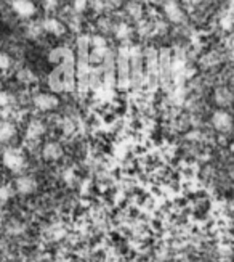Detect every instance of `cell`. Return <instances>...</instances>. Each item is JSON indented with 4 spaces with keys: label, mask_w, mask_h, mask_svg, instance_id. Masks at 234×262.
Here are the masks:
<instances>
[{
    "label": "cell",
    "mask_w": 234,
    "mask_h": 262,
    "mask_svg": "<svg viewBox=\"0 0 234 262\" xmlns=\"http://www.w3.org/2000/svg\"><path fill=\"white\" fill-rule=\"evenodd\" d=\"M2 163L11 172H21L26 166L24 155L16 148H6L2 155Z\"/></svg>",
    "instance_id": "1"
},
{
    "label": "cell",
    "mask_w": 234,
    "mask_h": 262,
    "mask_svg": "<svg viewBox=\"0 0 234 262\" xmlns=\"http://www.w3.org/2000/svg\"><path fill=\"white\" fill-rule=\"evenodd\" d=\"M15 188L21 195H31L37 190V180L32 175H19L15 180Z\"/></svg>",
    "instance_id": "2"
},
{
    "label": "cell",
    "mask_w": 234,
    "mask_h": 262,
    "mask_svg": "<svg viewBox=\"0 0 234 262\" xmlns=\"http://www.w3.org/2000/svg\"><path fill=\"white\" fill-rule=\"evenodd\" d=\"M34 105H36V108L40 109V111H50V109L58 106V98L50 93H39L36 95V98H34Z\"/></svg>",
    "instance_id": "3"
},
{
    "label": "cell",
    "mask_w": 234,
    "mask_h": 262,
    "mask_svg": "<svg viewBox=\"0 0 234 262\" xmlns=\"http://www.w3.org/2000/svg\"><path fill=\"white\" fill-rule=\"evenodd\" d=\"M212 124L218 132H228L233 127V118L226 111H217L212 116Z\"/></svg>",
    "instance_id": "4"
},
{
    "label": "cell",
    "mask_w": 234,
    "mask_h": 262,
    "mask_svg": "<svg viewBox=\"0 0 234 262\" xmlns=\"http://www.w3.org/2000/svg\"><path fill=\"white\" fill-rule=\"evenodd\" d=\"M128 61H130V57H128L127 48H122L120 57H119V81H120L122 87H125V84L130 81V73H128L130 63Z\"/></svg>",
    "instance_id": "5"
},
{
    "label": "cell",
    "mask_w": 234,
    "mask_h": 262,
    "mask_svg": "<svg viewBox=\"0 0 234 262\" xmlns=\"http://www.w3.org/2000/svg\"><path fill=\"white\" fill-rule=\"evenodd\" d=\"M44 134H45V126H44V122H40V121H37V119L31 121L29 126H27V129H26V139L29 140V142L39 140Z\"/></svg>",
    "instance_id": "6"
},
{
    "label": "cell",
    "mask_w": 234,
    "mask_h": 262,
    "mask_svg": "<svg viewBox=\"0 0 234 262\" xmlns=\"http://www.w3.org/2000/svg\"><path fill=\"white\" fill-rule=\"evenodd\" d=\"M42 156L45 158L47 161H58L61 156H63V148L61 145L57 142H50L47 143L44 150H42Z\"/></svg>",
    "instance_id": "7"
},
{
    "label": "cell",
    "mask_w": 234,
    "mask_h": 262,
    "mask_svg": "<svg viewBox=\"0 0 234 262\" xmlns=\"http://www.w3.org/2000/svg\"><path fill=\"white\" fill-rule=\"evenodd\" d=\"M13 10H15L19 16H32L34 11H36V6L31 2V0H15L13 2Z\"/></svg>",
    "instance_id": "8"
},
{
    "label": "cell",
    "mask_w": 234,
    "mask_h": 262,
    "mask_svg": "<svg viewBox=\"0 0 234 262\" xmlns=\"http://www.w3.org/2000/svg\"><path fill=\"white\" fill-rule=\"evenodd\" d=\"M165 13H167L170 21H174V23L183 21V11L180 10V6H178L175 0H169V2L165 3Z\"/></svg>",
    "instance_id": "9"
},
{
    "label": "cell",
    "mask_w": 234,
    "mask_h": 262,
    "mask_svg": "<svg viewBox=\"0 0 234 262\" xmlns=\"http://www.w3.org/2000/svg\"><path fill=\"white\" fill-rule=\"evenodd\" d=\"M16 134V127L15 124L10 121H2L0 122V143H5L11 140Z\"/></svg>",
    "instance_id": "10"
},
{
    "label": "cell",
    "mask_w": 234,
    "mask_h": 262,
    "mask_svg": "<svg viewBox=\"0 0 234 262\" xmlns=\"http://www.w3.org/2000/svg\"><path fill=\"white\" fill-rule=\"evenodd\" d=\"M233 98H234L233 92L230 90V88H226V87L218 88L217 93H215V100H217V103H218V105H223V106L230 105V103L233 101Z\"/></svg>",
    "instance_id": "11"
},
{
    "label": "cell",
    "mask_w": 234,
    "mask_h": 262,
    "mask_svg": "<svg viewBox=\"0 0 234 262\" xmlns=\"http://www.w3.org/2000/svg\"><path fill=\"white\" fill-rule=\"evenodd\" d=\"M44 29L55 34V36H61V34L64 32V26L59 21H57V19H47L44 23Z\"/></svg>",
    "instance_id": "12"
},
{
    "label": "cell",
    "mask_w": 234,
    "mask_h": 262,
    "mask_svg": "<svg viewBox=\"0 0 234 262\" xmlns=\"http://www.w3.org/2000/svg\"><path fill=\"white\" fill-rule=\"evenodd\" d=\"M10 196H11V188L6 187V185H0V206L8 203Z\"/></svg>",
    "instance_id": "13"
},
{
    "label": "cell",
    "mask_w": 234,
    "mask_h": 262,
    "mask_svg": "<svg viewBox=\"0 0 234 262\" xmlns=\"http://www.w3.org/2000/svg\"><path fill=\"white\" fill-rule=\"evenodd\" d=\"M116 36L119 37V39L128 37L130 36V27H128V24H125V23L117 24V27H116Z\"/></svg>",
    "instance_id": "14"
},
{
    "label": "cell",
    "mask_w": 234,
    "mask_h": 262,
    "mask_svg": "<svg viewBox=\"0 0 234 262\" xmlns=\"http://www.w3.org/2000/svg\"><path fill=\"white\" fill-rule=\"evenodd\" d=\"M92 47H93V48H98V50H106V48H108V44H106L105 37L96 36V37L92 39Z\"/></svg>",
    "instance_id": "15"
},
{
    "label": "cell",
    "mask_w": 234,
    "mask_h": 262,
    "mask_svg": "<svg viewBox=\"0 0 234 262\" xmlns=\"http://www.w3.org/2000/svg\"><path fill=\"white\" fill-rule=\"evenodd\" d=\"M11 65V60L6 53L0 52V70H8Z\"/></svg>",
    "instance_id": "16"
},
{
    "label": "cell",
    "mask_w": 234,
    "mask_h": 262,
    "mask_svg": "<svg viewBox=\"0 0 234 262\" xmlns=\"http://www.w3.org/2000/svg\"><path fill=\"white\" fill-rule=\"evenodd\" d=\"M128 11L132 13V15L135 16V18H140V15H141V6L138 5V3H132V5H128Z\"/></svg>",
    "instance_id": "17"
},
{
    "label": "cell",
    "mask_w": 234,
    "mask_h": 262,
    "mask_svg": "<svg viewBox=\"0 0 234 262\" xmlns=\"http://www.w3.org/2000/svg\"><path fill=\"white\" fill-rule=\"evenodd\" d=\"M10 95L6 93V92H0V108H5V106H8L10 105Z\"/></svg>",
    "instance_id": "18"
},
{
    "label": "cell",
    "mask_w": 234,
    "mask_h": 262,
    "mask_svg": "<svg viewBox=\"0 0 234 262\" xmlns=\"http://www.w3.org/2000/svg\"><path fill=\"white\" fill-rule=\"evenodd\" d=\"M87 6V0H74V8L75 11H84Z\"/></svg>",
    "instance_id": "19"
},
{
    "label": "cell",
    "mask_w": 234,
    "mask_h": 262,
    "mask_svg": "<svg viewBox=\"0 0 234 262\" xmlns=\"http://www.w3.org/2000/svg\"><path fill=\"white\" fill-rule=\"evenodd\" d=\"M57 3H58V0H45V5L48 6V8H53Z\"/></svg>",
    "instance_id": "20"
},
{
    "label": "cell",
    "mask_w": 234,
    "mask_h": 262,
    "mask_svg": "<svg viewBox=\"0 0 234 262\" xmlns=\"http://www.w3.org/2000/svg\"><path fill=\"white\" fill-rule=\"evenodd\" d=\"M183 2H186L189 5H196V3H199V0H183Z\"/></svg>",
    "instance_id": "21"
},
{
    "label": "cell",
    "mask_w": 234,
    "mask_h": 262,
    "mask_svg": "<svg viewBox=\"0 0 234 262\" xmlns=\"http://www.w3.org/2000/svg\"><path fill=\"white\" fill-rule=\"evenodd\" d=\"M231 151H234V145H231Z\"/></svg>",
    "instance_id": "22"
}]
</instances>
